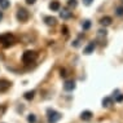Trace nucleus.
Masks as SVG:
<instances>
[{"mask_svg": "<svg viewBox=\"0 0 123 123\" xmlns=\"http://www.w3.org/2000/svg\"><path fill=\"white\" fill-rule=\"evenodd\" d=\"M0 1H1V0H0Z\"/></svg>", "mask_w": 123, "mask_h": 123, "instance_id": "nucleus-28", "label": "nucleus"}, {"mask_svg": "<svg viewBox=\"0 0 123 123\" xmlns=\"http://www.w3.org/2000/svg\"><path fill=\"white\" fill-rule=\"evenodd\" d=\"M92 1H93V0H83V3H84L86 5H91Z\"/></svg>", "mask_w": 123, "mask_h": 123, "instance_id": "nucleus-24", "label": "nucleus"}, {"mask_svg": "<svg viewBox=\"0 0 123 123\" xmlns=\"http://www.w3.org/2000/svg\"><path fill=\"white\" fill-rule=\"evenodd\" d=\"M49 9L51 11H60V3L58 1H52L51 4H49Z\"/></svg>", "mask_w": 123, "mask_h": 123, "instance_id": "nucleus-16", "label": "nucleus"}, {"mask_svg": "<svg viewBox=\"0 0 123 123\" xmlns=\"http://www.w3.org/2000/svg\"><path fill=\"white\" fill-rule=\"evenodd\" d=\"M113 95H114V101H117V102H122L123 101V95L119 93V91H115Z\"/></svg>", "mask_w": 123, "mask_h": 123, "instance_id": "nucleus-17", "label": "nucleus"}, {"mask_svg": "<svg viewBox=\"0 0 123 123\" xmlns=\"http://www.w3.org/2000/svg\"><path fill=\"white\" fill-rule=\"evenodd\" d=\"M61 31H64V34L68 35V27H66V26H64V27L61 29Z\"/></svg>", "mask_w": 123, "mask_h": 123, "instance_id": "nucleus-25", "label": "nucleus"}, {"mask_svg": "<svg viewBox=\"0 0 123 123\" xmlns=\"http://www.w3.org/2000/svg\"><path fill=\"white\" fill-rule=\"evenodd\" d=\"M113 104H114V101H113L111 97H105L102 100V106H104V108H110Z\"/></svg>", "mask_w": 123, "mask_h": 123, "instance_id": "nucleus-12", "label": "nucleus"}, {"mask_svg": "<svg viewBox=\"0 0 123 123\" xmlns=\"http://www.w3.org/2000/svg\"><path fill=\"white\" fill-rule=\"evenodd\" d=\"M11 87H12L11 80H8V79H5V78L0 79V92H6Z\"/></svg>", "mask_w": 123, "mask_h": 123, "instance_id": "nucleus-5", "label": "nucleus"}, {"mask_svg": "<svg viewBox=\"0 0 123 123\" xmlns=\"http://www.w3.org/2000/svg\"><path fill=\"white\" fill-rule=\"evenodd\" d=\"M60 17H61L62 19H69V18L73 17V13L69 12V11H66V9H62V11L60 12Z\"/></svg>", "mask_w": 123, "mask_h": 123, "instance_id": "nucleus-9", "label": "nucleus"}, {"mask_svg": "<svg viewBox=\"0 0 123 123\" xmlns=\"http://www.w3.org/2000/svg\"><path fill=\"white\" fill-rule=\"evenodd\" d=\"M115 14H117L118 17H123V6H118V8L115 9Z\"/></svg>", "mask_w": 123, "mask_h": 123, "instance_id": "nucleus-20", "label": "nucleus"}, {"mask_svg": "<svg viewBox=\"0 0 123 123\" xmlns=\"http://www.w3.org/2000/svg\"><path fill=\"white\" fill-rule=\"evenodd\" d=\"M92 117H93V113L89 111V110H84V111H82V114H80V118L83 121H89V119H92Z\"/></svg>", "mask_w": 123, "mask_h": 123, "instance_id": "nucleus-8", "label": "nucleus"}, {"mask_svg": "<svg viewBox=\"0 0 123 123\" xmlns=\"http://www.w3.org/2000/svg\"><path fill=\"white\" fill-rule=\"evenodd\" d=\"M0 43H1L5 48H8L16 43V36L12 35V34H4V35L0 36Z\"/></svg>", "mask_w": 123, "mask_h": 123, "instance_id": "nucleus-1", "label": "nucleus"}, {"mask_svg": "<svg viewBox=\"0 0 123 123\" xmlns=\"http://www.w3.org/2000/svg\"><path fill=\"white\" fill-rule=\"evenodd\" d=\"M60 73H61V76H62V78H66V75H68V74H66V70H65V69H61V70H60Z\"/></svg>", "mask_w": 123, "mask_h": 123, "instance_id": "nucleus-22", "label": "nucleus"}, {"mask_svg": "<svg viewBox=\"0 0 123 123\" xmlns=\"http://www.w3.org/2000/svg\"><path fill=\"white\" fill-rule=\"evenodd\" d=\"M36 57H38L36 52L26 51L24 55H22V62H24V64H31V62H34L36 60Z\"/></svg>", "mask_w": 123, "mask_h": 123, "instance_id": "nucleus-3", "label": "nucleus"}, {"mask_svg": "<svg viewBox=\"0 0 123 123\" xmlns=\"http://www.w3.org/2000/svg\"><path fill=\"white\" fill-rule=\"evenodd\" d=\"M61 118H62L61 113L53 110V109H48L47 110V121H48V123H57Z\"/></svg>", "mask_w": 123, "mask_h": 123, "instance_id": "nucleus-2", "label": "nucleus"}, {"mask_svg": "<svg viewBox=\"0 0 123 123\" xmlns=\"http://www.w3.org/2000/svg\"><path fill=\"white\" fill-rule=\"evenodd\" d=\"M106 34H108V32H106V30H98L97 31V38H98V40L100 42H104V39L106 38Z\"/></svg>", "mask_w": 123, "mask_h": 123, "instance_id": "nucleus-13", "label": "nucleus"}, {"mask_svg": "<svg viewBox=\"0 0 123 123\" xmlns=\"http://www.w3.org/2000/svg\"><path fill=\"white\" fill-rule=\"evenodd\" d=\"M3 19V12H0V21Z\"/></svg>", "mask_w": 123, "mask_h": 123, "instance_id": "nucleus-27", "label": "nucleus"}, {"mask_svg": "<svg viewBox=\"0 0 123 123\" xmlns=\"http://www.w3.org/2000/svg\"><path fill=\"white\" fill-rule=\"evenodd\" d=\"M76 5H78V1H76V0H69V1H68V6H69V8H75Z\"/></svg>", "mask_w": 123, "mask_h": 123, "instance_id": "nucleus-19", "label": "nucleus"}, {"mask_svg": "<svg viewBox=\"0 0 123 123\" xmlns=\"http://www.w3.org/2000/svg\"><path fill=\"white\" fill-rule=\"evenodd\" d=\"M76 87V84H75V80H66L64 83V89L65 91H73V89H75Z\"/></svg>", "mask_w": 123, "mask_h": 123, "instance_id": "nucleus-7", "label": "nucleus"}, {"mask_svg": "<svg viewBox=\"0 0 123 123\" xmlns=\"http://www.w3.org/2000/svg\"><path fill=\"white\" fill-rule=\"evenodd\" d=\"M27 122H29V123H35V122H36L35 114H30L29 117H27Z\"/></svg>", "mask_w": 123, "mask_h": 123, "instance_id": "nucleus-21", "label": "nucleus"}, {"mask_svg": "<svg viewBox=\"0 0 123 123\" xmlns=\"http://www.w3.org/2000/svg\"><path fill=\"white\" fill-rule=\"evenodd\" d=\"M44 22L48 26H56V24H57V19H56L55 17H44Z\"/></svg>", "mask_w": 123, "mask_h": 123, "instance_id": "nucleus-11", "label": "nucleus"}, {"mask_svg": "<svg viewBox=\"0 0 123 123\" xmlns=\"http://www.w3.org/2000/svg\"><path fill=\"white\" fill-rule=\"evenodd\" d=\"M111 22H113V19H111V17H109V16H105V17H102L100 19V24L102 26H110Z\"/></svg>", "mask_w": 123, "mask_h": 123, "instance_id": "nucleus-10", "label": "nucleus"}, {"mask_svg": "<svg viewBox=\"0 0 123 123\" xmlns=\"http://www.w3.org/2000/svg\"><path fill=\"white\" fill-rule=\"evenodd\" d=\"M9 4H11L9 0H1V1H0V8H1V9H6V8H9Z\"/></svg>", "mask_w": 123, "mask_h": 123, "instance_id": "nucleus-18", "label": "nucleus"}, {"mask_svg": "<svg viewBox=\"0 0 123 123\" xmlns=\"http://www.w3.org/2000/svg\"><path fill=\"white\" fill-rule=\"evenodd\" d=\"M24 97L27 100V101H31V100L35 97V91H29V92H26V93L24 95Z\"/></svg>", "mask_w": 123, "mask_h": 123, "instance_id": "nucleus-15", "label": "nucleus"}, {"mask_svg": "<svg viewBox=\"0 0 123 123\" xmlns=\"http://www.w3.org/2000/svg\"><path fill=\"white\" fill-rule=\"evenodd\" d=\"M71 45H73V47H75V48L79 47V40H74V42L71 43Z\"/></svg>", "mask_w": 123, "mask_h": 123, "instance_id": "nucleus-23", "label": "nucleus"}, {"mask_svg": "<svg viewBox=\"0 0 123 123\" xmlns=\"http://www.w3.org/2000/svg\"><path fill=\"white\" fill-rule=\"evenodd\" d=\"M95 48H96V42L92 40V42L88 43V45L84 48V51H83V52H84V55H91V53H93Z\"/></svg>", "mask_w": 123, "mask_h": 123, "instance_id": "nucleus-6", "label": "nucleus"}, {"mask_svg": "<svg viewBox=\"0 0 123 123\" xmlns=\"http://www.w3.org/2000/svg\"><path fill=\"white\" fill-rule=\"evenodd\" d=\"M92 26V22L89 21V19H84V21L82 22V29L83 30H89Z\"/></svg>", "mask_w": 123, "mask_h": 123, "instance_id": "nucleus-14", "label": "nucleus"}, {"mask_svg": "<svg viewBox=\"0 0 123 123\" xmlns=\"http://www.w3.org/2000/svg\"><path fill=\"white\" fill-rule=\"evenodd\" d=\"M16 17H17V19L19 22H26L30 17V13L26 11L25 8H19L17 11V14H16Z\"/></svg>", "mask_w": 123, "mask_h": 123, "instance_id": "nucleus-4", "label": "nucleus"}, {"mask_svg": "<svg viewBox=\"0 0 123 123\" xmlns=\"http://www.w3.org/2000/svg\"><path fill=\"white\" fill-rule=\"evenodd\" d=\"M35 1H36V0H26V3H27V4H34Z\"/></svg>", "mask_w": 123, "mask_h": 123, "instance_id": "nucleus-26", "label": "nucleus"}]
</instances>
